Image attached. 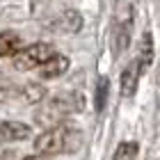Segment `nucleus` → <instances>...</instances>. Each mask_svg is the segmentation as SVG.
Returning a JSON list of instances; mask_svg holds the SVG:
<instances>
[{"label":"nucleus","instance_id":"nucleus-1","mask_svg":"<svg viewBox=\"0 0 160 160\" xmlns=\"http://www.w3.org/2000/svg\"><path fill=\"white\" fill-rule=\"evenodd\" d=\"M82 144V133L76 126L57 123V126L43 130L34 140V149L39 156H57V153H73Z\"/></svg>","mask_w":160,"mask_h":160},{"label":"nucleus","instance_id":"nucleus-2","mask_svg":"<svg viewBox=\"0 0 160 160\" xmlns=\"http://www.w3.org/2000/svg\"><path fill=\"white\" fill-rule=\"evenodd\" d=\"M53 53H55V48L50 43L39 41V43H30V46L21 48L12 60H14V67L18 71H32V69H39Z\"/></svg>","mask_w":160,"mask_h":160},{"label":"nucleus","instance_id":"nucleus-3","mask_svg":"<svg viewBox=\"0 0 160 160\" xmlns=\"http://www.w3.org/2000/svg\"><path fill=\"white\" fill-rule=\"evenodd\" d=\"M80 108H82V101H80L76 94H57V96L50 98V103H48V114H43V117H39V121H55V126L57 123H62L64 117L71 112H78Z\"/></svg>","mask_w":160,"mask_h":160},{"label":"nucleus","instance_id":"nucleus-4","mask_svg":"<svg viewBox=\"0 0 160 160\" xmlns=\"http://www.w3.org/2000/svg\"><path fill=\"white\" fill-rule=\"evenodd\" d=\"M67 69H69V57L62 55V53H53L39 67V73H41L43 80H53V78L64 76V71H67Z\"/></svg>","mask_w":160,"mask_h":160},{"label":"nucleus","instance_id":"nucleus-5","mask_svg":"<svg viewBox=\"0 0 160 160\" xmlns=\"http://www.w3.org/2000/svg\"><path fill=\"white\" fill-rule=\"evenodd\" d=\"M30 137V126L23 121H2L0 123V140H9V142H18V140H28Z\"/></svg>","mask_w":160,"mask_h":160},{"label":"nucleus","instance_id":"nucleus-6","mask_svg":"<svg viewBox=\"0 0 160 160\" xmlns=\"http://www.w3.org/2000/svg\"><path fill=\"white\" fill-rule=\"evenodd\" d=\"M140 73H142V67H140V62H130L126 71H123V76H121V89L126 96H133V92L137 89V82H140Z\"/></svg>","mask_w":160,"mask_h":160},{"label":"nucleus","instance_id":"nucleus-7","mask_svg":"<svg viewBox=\"0 0 160 160\" xmlns=\"http://www.w3.org/2000/svg\"><path fill=\"white\" fill-rule=\"evenodd\" d=\"M21 50V37L16 32H0V57H14Z\"/></svg>","mask_w":160,"mask_h":160},{"label":"nucleus","instance_id":"nucleus-8","mask_svg":"<svg viewBox=\"0 0 160 160\" xmlns=\"http://www.w3.org/2000/svg\"><path fill=\"white\" fill-rule=\"evenodd\" d=\"M23 98L28 103H39V101L46 98V89H43L39 82H28L23 87Z\"/></svg>","mask_w":160,"mask_h":160},{"label":"nucleus","instance_id":"nucleus-9","mask_svg":"<svg viewBox=\"0 0 160 160\" xmlns=\"http://www.w3.org/2000/svg\"><path fill=\"white\" fill-rule=\"evenodd\" d=\"M137 142H121L117 151H114V158L112 160H135L137 158Z\"/></svg>","mask_w":160,"mask_h":160},{"label":"nucleus","instance_id":"nucleus-10","mask_svg":"<svg viewBox=\"0 0 160 160\" xmlns=\"http://www.w3.org/2000/svg\"><path fill=\"white\" fill-rule=\"evenodd\" d=\"M128 39H130V23L123 21V23H119V30H117V43H114V50L121 53V50L128 46Z\"/></svg>","mask_w":160,"mask_h":160},{"label":"nucleus","instance_id":"nucleus-11","mask_svg":"<svg viewBox=\"0 0 160 160\" xmlns=\"http://www.w3.org/2000/svg\"><path fill=\"white\" fill-rule=\"evenodd\" d=\"M108 87H110V82H108V78H101L98 80V87H96V110L101 112L105 105V98H108Z\"/></svg>","mask_w":160,"mask_h":160},{"label":"nucleus","instance_id":"nucleus-12","mask_svg":"<svg viewBox=\"0 0 160 160\" xmlns=\"http://www.w3.org/2000/svg\"><path fill=\"white\" fill-rule=\"evenodd\" d=\"M14 92H16L14 82H9L7 78L0 76V103H2V101H9V98L14 96Z\"/></svg>","mask_w":160,"mask_h":160},{"label":"nucleus","instance_id":"nucleus-13","mask_svg":"<svg viewBox=\"0 0 160 160\" xmlns=\"http://www.w3.org/2000/svg\"><path fill=\"white\" fill-rule=\"evenodd\" d=\"M23 160H48V156H28V158H23Z\"/></svg>","mask_w":160,"mask_h":160}]
</instances>
